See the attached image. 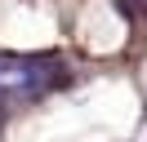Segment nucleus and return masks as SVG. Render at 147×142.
<instances>
[{
  "label": "nucleus",
  "mask_w": 147,
  "mask_h": 142,
  "mask_svg": "<svg viewBox=\"0 0 147 142\" xmlns=\"http://www.w3.org/2000/svg\"><path fill=\"white\" fill-rule=\"evenodd\" d=\"M58 84V62L27 58V53H0V107H18L49 93Z\"/></svg>",
  "instance_id": "obj_1"
}]
</instances>
